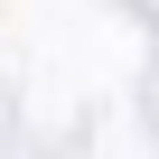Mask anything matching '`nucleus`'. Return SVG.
Returning <instances> with one entry per match:
<instances>
[]
</instances>
